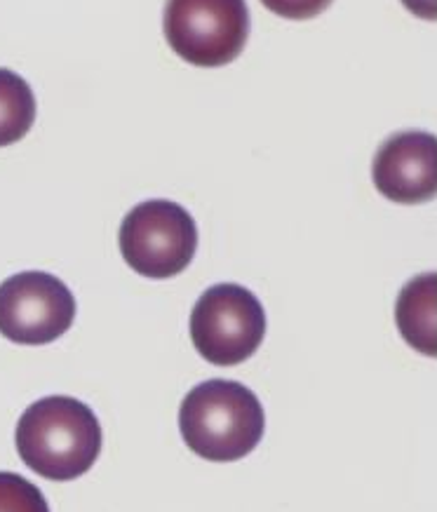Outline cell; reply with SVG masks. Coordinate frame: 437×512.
Segmentation results:
<instances>
[{"label": "cell", "instance_id": "3957f363", "mask_svg": "<svg viewBox=\"0 0 437 512\" xmlns=\"http://www.w3.org/2000/svg\"><path fill=\"white\" fill-rule=\"evenodd\" d=\"M196 249V221L172 200L141 202L120 226L123 259L144 278H174L188 268Z\"/></svg>", "mask_w": 437, "mask_h": 512}, {"label": "cell", "instance_id": "30bf717a", "mask_svg": "<svg viewBox=\"0 0 437 512\" xmlns=\"http://www.w3.org/2000/svg\"><path fill=\"white\" fill-rule=\"evenodd\" d=\"M0 512H50V505L33 482L15 473H0Z\"/></svg>", "mask_w": 437, "mask_h": 512}, {"label": "cell", "instance_id": "5b68a950", "mask_svg": "<svg viewBox=\"0 0 437 512\" xmlns=\"http://www.w3.org/2000/svg\"><path fill=\"white\" fill-rule=\"evenodd\" d=\"M167 43L193 66L231 64L250 38V10L240 0H177L165 10Z\"/></svg>", "mask_w": 437, "mask_h": 512}, {"label": "cell", "instance_id": "8992f818", "mask_svg": "<svg viewBox=\"0 0 437 512\" xmlns=\"http://www.w3.org/2000/svg\"><path fill=\"white\" fill-rule=\"evenodd\" d=\"M76 299L55 275L26 271L0 285V334L22 346H45L69 332Z\"/></svg>", "mask_w": 437, "mask_h": 512}, {"label": "cell", "instance_id": "277c9868", "mask_svg": "<svg viewBox=\"0 0 437 512\" xmlns=\"http://www.w3.org/2000/svg\"><path fill=\"white\" fill-rule=\"evenodd\" d=\"M266 336V311L247 287L214 285L191 313V339L210 365L233 367L250 360Z\"/></svg>", "mask_w": 437, "mask_h": 512}, {"label": "cell", "instance_id": "ba28073f", "mask_svg": "<svg viewBox=\"0 0 437 512\" xmlns=\"http://www.w3.org/2000/svg\"><path fill=\"white\" fill-rule=\"evenodd\" d=\"M435 294L437 278L435 273L416 275L407 282L398 296L395 306V320H398L400 334L414 350L423 355L437 353V336H435Z\"/></svg>", "mask_w": 437, "mask_h": 512}, {"label": "cell", "instance_id": "7a4b0ae2", "mask_svg": "<svg viewBox=\"0 0 437 512\" xmlns=\"http://www.w3.org/2000/svg\"><path fill=\"white\" fill-rule=\"evenodd\" d=\"M181 437L188 449L214 463L240 461L257 449L266 430L259 397L238 381L198 383L179 409Z\"/></svg>", "mask_w": 437, "mask_h": 512}, {"label": "cell", "instance_id": "6da1fadb", "mask_svg": "<svg viewBox=\"0 0 437 512\" xmlns=\"http://www.w3.org/2000/svg\"><path fill=\"white\" fill-rule=\"evenodd\" d=\"M17 451L33 473L52 482L85 475L102 454V426L85 402L52 395L33 402L15 433Z\"/></svg>", "mask_w": 437, "mask_h": 512}, {"label": "cell", "instance_id": "52a82bcc", "mask_svg": "<svg viewBox=\"0 0 437 512\" xmlns=\"http://www.w3.org/2000/svg\"><path fill=\"white\" fill-rule=\"evenodd\" d=\"M372 179L379 193L402 205H419L437 191V141L421 130L398 132L374 156Z\"/></svg>", "mask_w": 437, "mask_h": 512}, {"label": "cell", "instance_id": "9c48e42d", "mask_svg": "<svg viewBox=\"0 0 437 512\" xmlns=\"http://www.w3.org/2000/svg\"><path fill=\"white\" fill-rule=\"evenodd\" d=\"M36 120V97L19 73L0 69V146L24 139Z\"/></svg>", "mask_w": 437, "mask_h": 512}]
</instances>
